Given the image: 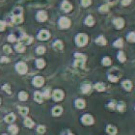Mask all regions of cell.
Instances as JSON below:
<instances>
[{"label":"cell","instance_id":"8","mask_svg":"<svg viewBox=\"0 0 135 135\" xmlns=\"http://www.w3.org/2000/svg\"><path fill=\"white\" fill-rule=\"evenodd\" d=\"M61 8H62V10L65 13H70L71 10H73V5H71V3L69 2L68 0H64L62 2V4H61Z\"/></svg>","mask_w":135,"mask_h":135},{"label":"cell","instance_id":"14","mask_svg":"<svg viewBox=\"0 0 135 135\" xmlns=\"http://www.w3.org/2000/svg\"><path fill=\"white\" fill-rule=\"evenodd\" d=\"M37 18H38L39 21L44 22V21H45V20H47V14L45 11H40L38 13V15H37Z\"/></svg>","mask_w":135,"mask_h":135},{"label":"cell","instance_id":"40","mask_svg":"<svg viewBox=\"0 0 135 135\" xmlns=\"http://www.w3.org/2000/svg\"><path fill=\"white\" fill-rule=\"evenodd\" d=\"M29 112V109L27 107H22V108H20V114L22 116H26L28 114Z\"/></svg>","mask_w":135,"mask_h":135},{"label":"cell","instance_id":"26","mask_svg":"<svg viewBox=\"0 0 135 135\" xmlns=\"http://www.w3.org/2000/svg\"><path fill=\"white\" fill-rule=\"evenodd\" d=\"M91 89H92V87H91V85L90 84H84V85H82V87H81V92L83 94H88L89 92L91 91Z\"/></svg>","mask_w":135,"mask_h":135},{"label":"cell","instance_id":"33","mask_svg":"<svg viewBox=\"0 0 135 135\" xmlns=\"http://www.w3.org/2000/svg\"><path fill=\"white\" fill-rule=\"evenodd\" d=\"M16 50L17 52H23V51L25 50V47H24V45H22V44H17L16 45Z\"/></svg>","mask_w":135,"mask_h":135},{"label":"cell","instance_id":"13","mask_svg":"<svg viewBox=\"0 0 135 135\" xmlns=\"http://www.w3.org/2000/svg\"><path fill=\"white\" fill-rule=\"evenodd\" d=\"M95 22H96V21H95V18H94L93 16H91V15L87 16L86 18H85V20H84L85 25L89 26V27H92V26L95 24Z\"/></svg>","mask_w":135,"mask_h":135},{"label":"cell","instance_id":"44","mask_svg":"<svg viewBox=\"0 0 135 135\" xmlns=\"http://www.w3.org/2000/svg\"><path fill=\"white\" fill-rule=\"evenodd\" d=\"M6 27V22L5 21H2V20H0V31H3Z\"/></svg>","mask_w":135,"mask_h":135},{"label":"cell","instance_id":"46","mask_svg":"<svg viewBox=\"0 0 135 135\" xmlns=\"http://www.w3.org/2000/svg\"><path fill=\"white\" fill-rule=\"evenodd\" d=\"M8 40L10 41V42H15V40H16V38H15L14 35H10V36L8 37Z\"/></svg>","mask_w":135,"mask_h":135},{"label":"cell","instance_id":"4","mask_svg":"<svg viewBox=\"0 0 135 135\" xmlns=\"http://www.w3.org/2000/svg\"><path fill=\"white\" fill-rule=\"evenodd\" d=\"M58 25L61 29H67L71 25V21L69 17H61L58 20Z\"/></svg>","mask_w":135,"mask_h":135},{"label":"cell","instance_id":"20","mask_svg":"<svg viewBox=\"0 0 135 135\" xmlns=\"http://www.w3.org/2000/svg\"><path fill=\"white\" fill-rule=\"evenodd\" d=\"M53 48L55 50H63V48H64V45H63L62 41H60V40H57L55 41L53 44Z\"/></svg>","mask_w":135,"mask_h":135},{"label":"cell","instance_id":"17","mask_svg":"<svg viewBox=\"0 0 135 135\" xmlns=\"http://www.w3.org/2000/svg\"><path fill=\"white\" fill-rule=\"evenodd\" d=\"M113 46L116 48H123V46H124V39L123 38H118L117 40H115L114 42H113Z\"/></svg>","mask_w":135,"mask_h":135},{"label":"cell","instance_id":"39","mask_svg":"<svg viewBox=\"0 0 135 135\" xmlns=\"http://www.w3.org/2000/svg\"><path fill=\"white\" fill-rule=\"evenodd\" d=\"M36 52L38 54H44L45 52V46H42V45H41V46H38Z\"/></svg>","mask_w":135,"mask_h":135},{"label":"cell","instance_id":"43","mask_svg":"<svg viewBox=\"0 0 135 135\" xmlns=\"http://www.w3.org/2000/svg\"><path fill=\"white\" fill-rule=\"evenodd\" d=\"M42 97L45 98V99H48L50 97V94H49V89H45L44 94H42Z\"/></svg>","mask_w":135,"mask_h":135},{"label":"cell","instance_id":"25","mask_svg":"<svg viewBox=\"0 0 135 135\" xmlns=\"http://www.w3.org/2000/svg\"><path fill=\"white\" fill-rule=\"evenodd\" d=\"M34 99L37 102H39V103H42V99H44V97H42V94H41L40 92H35L34 94Z\"/></svg>","mask_w":135,"mask_h":135},{"label":"cell","instance_id":"35","mask_svg":"<svg viewBox=\"0 0 135 135\" xmlns=\"http://www.w3.org/2000/svg\"><path fill=\"white\" fill-rule=\"evenodd\" d=\"M13 21H14L15 23H20L22 22V17L21 16H15L14 17H13Z\"/></svg>","mask_w":135,"mask_h":135},{"label":"cell","instance_id":"6","mask_svg":"<svg viewBox=\"0 0 135 135\" xmlns=\"http://www.w3.org/2000/svg\"><path fill=\"white\" fill-rule=\"evenodd\" d=\"M122 87L124 88V90L127 91V92H131L133 88V84L129 79H124V81L122 82Z\"/></svg>","mask_w":135,"mask_h":135},{"label":"cell","instance_id":"36","mask_svg":"<svg viewBox=\"0 0 135 135\" xmlns=\"http://www.w3.org/2000/svg\"><path fill=\"white\" fill-rule=\"evenodd\" d=\"M92 4V0H81V5L82 7H89Z\"/></svg>","mask_w":135,"mask_h":135},{"label":"cell","instance_id":"23","mask_svg":"<svg viewBox=\"0 0 135 135\" xmlns=\"http://www.w3.org/2000/svg\"><path fill=\"white\" fill-rule=\"evenodd\" d=\"M63 112V108L61 106H55L52 109V115L53 116H60Z\"/></svg>","mask_w":135,"mask_h":135},{"label":"cell","instance_id":"49","mask_svg":"<svg viewBox=\"0 0 135 135\" xmlns=\"http://www.w3.org/2000/svg\"><path fill=\"white\" fill-rule=\"evenodd\" d=\"M2 135H7V134H2Z\"/></svg>","mask_w":135,"mask_h":135},{"label":"cell","instance_id":"37","mask_svg":"<svg viewBox=\"0 0 135 135\" xmlns=\"http://www.w3.org/2000/svg\"><path fill=\"white\" fill-rule=\"evenodd\" d=\"M132 3V0H121V5L123 7H127Z\"/></svg>","mask_w":135,"mask_h":135},{"label":"cell","instance_id":"9","mask_svg":"<svg viewBox=\"0 0 135 135\" xmlns=\"http://www.w3.org/2000/svg\"><path fill=\"white\" fill-rule=\"evenodd\" d=\"M16 69H17V71L20 73H21V74H24V73H26V71H27V66H26L25 63H23V62L17 63V66H16Z\"/></svg>","mask_w":135,"mask_h":135},{"label":"cell","instance_id":"7","mask_svg":"<svg viewBox=\"0 0 135 135\" xmlns=\"http://www.w3.org/2000/svg\"><path fill=\"white\" fill-rule=\"evenodd\" d=\"M52 98L55 101H61L64 99V92L62 90H55L52 94Z\"/></svg>","mask_w":135,"mask_h":135},{"label":"cell","instance_id":"27","mask_svg":"<svg viewBox=\"0 0 135 135\" xmlns=\"http://www.w3.org/2000/svg\"><path fill=\"white\" fill-rule=\"evenodd\" d=\"M15 119H16V117H15L14 114H9V115H7L5 117V122L11 124V123H13V122L15 121Z\"/></svg>","mask_w":135,"mask_h":135},{"label":"cell","instance_id":"12","mask_svg":"<svg viewBox=\"0 0 135 135\" xmlns=\"http://www.w3.org/2000/svg\"><path fill=\"white\" fill-rule=\"evenodd\" d=\"M117 59L120 63H124L127 61V55L124 53V51L123 50H119L118 53H117Z\"/></svg>","mask_w":135,"mask_h":135},{"label":"cell","instance_id":"41","mask_svg":"<svg viewBox=\"0 0 135 135\" xmlns=\"http://www.w3.org/2000/svg\"><path fill=\"white\" fill-rule=\"evenodd\" d=\"M116 106H117V102H116V101H114V100L108 103V107H109L110 109H112V110L116 109Z\"/></svg>","mask_w":135,"mask_h":135},{"label":"cell","instance_id":"47","mask_svg":"<svg viewBox=\"0 0 135 135\" xmlns=\"http://www.w3.org/2000/svg\"><path fill=\"white\" fill-rule=\"evenodd\" d=\"M68 135H74V134H73V133H68Z\"/></svg>","mask_w":135,"mask_h":135},{"label":"cell","instance_id":"45","mask_svg":"<svg viewBox=\"0 0 135 135\" xmlns=\"http://www.w3.org/2000/svg\"><path fill=\"white\" fill-rule=\"evenodd\" d=\"M4 51L6 53H10L11 52V47L9 45H4Z\"/></svg>","mask_w":135,"mask_h":135},{"label":"cell","instance_id":"18","mask_svg":"<svg viewBox=\"0 0 135 135\" xmlns=\"http://www.w3.org/2000/svg\"><path fill=\"white\" fill-rule=\"evenodd\" d=\"M74 104H75V107L78 108V109H83L86 106V103H85V100L82 99H77L74 101Z\"/></svg>","mask_w":135,"mask_h":135},{"label":"cell","instance_id":"28","mask_svg":"<svg viewBox=\"0 0 135 135\" xmlns=\"http://www.w3.org/2000/svg\"><path fill=\"white\" fill-rule=\"evenodd\" d=\"M99 10L100 13H102V14L107 13V12L109 11V5H108V4H103V5H101L100 7H99Z\"/></svg>","mask_w":135,"mask_h":135},{"label":"cell","instance_id":"22","mask_svg":"<svg viewBox=\"0 0 135 135\" xmlns=\"http://www.w3.org/2000/svg\"><path fill=\"white\" fill-rule=\"evenodd\" d=\"M101 64H102L104 67H109V66H111V64H112V60L110 59V57L105 56L101 60Z\"/></svg>","mask_w":135,"mask_h":135},{"label":"cell","instance_id":"2","mask_svg":"<svg viewBox=\"0 0 135 135\" xmlns=\"http://www.w3.org/2000/svg\"><path fill=\"white\" fill-rule=\"evenodd\" d=\"M88 41H89V37L85 33H79L75 37V44L79 47L85 46L88 44Z\"/></svg>","mask_w":135,"mask_h":135},{"label":"cell","instance_id":"42","mask_svg":"<svg viewBox=\"0 0 135 135\" xmlns=\"http://www.w3.org/2000/svg\"><path fill=\"white\" fill-rule=\"evenodd\" d=\"M37 131L40 133V134H42V133L45 132V127L44 126H39L38 128H37Z\"/></svg>","mask_w":135,"mask_h":135},{"label":"cell","instance_id":"15","mask_svg":"<svg viewBox=\"0 0 135 135\" xmlns=\"http://www.w3.org/2000/svg\"><path fill=\"white\" fill-rule=\"evenodd\" d=\"M106 132L110 135H116L118 132V129H117V127L112 126V124H108L106 127Z\"/></svg>","mask_w":135,"mask_h":135},{"label":"cell","instance_id":"38","mask_svg":"<svg viewBox=\"0 0 135 135\" xmlns=\"http://www.w3.org/2000/svg\"><path fill=\"white\" fill-rule=\"evenodd\" d=\"M21 40H22L23 42H25V44H27V45H29V44H31L32 41H33V39L32 38H30V37H27V36H24L21 38Z\"/></svg>","mask_w":135,"mask_h":135},{"label":"cell","instance_id":"32","mask_svg":"<svg viewBox=\"0 0 135 135\" xmlns=\"http://www.w3.org/2000/svg\"><path fill=\"white\" fill-rule=\"evenodd\" d=\"M24 124H25L27 127H32L34 126V122L32 121L31 119L26 118L25 120H24Z\"/></svg>","mask_w":135,"mask_h":135},{"label":"cell","instance_id":"11","mask_svg":"<svg viewBox=\"0 0 135 135\" xmlns=\"http://www.w3.org/2000/svg\"><path fill=\"white\" fill-rule=\"evenodd\" d=\"M45 83V79L42 76H36L34 77L33 79V84L36 86V87H42V85Z\"/></svg>","mask_w":135,"mask_h":135},{"label":"cell","instance_id":"34","mask_svg":"<svg viewBox=\"0 0 135 135\" xmlns=\"http://www.w3.org/2000/svg\"><path fill=\"white\" fill-rule=\"evenodd\" d=\"M9 131H10V133H12V134H17V131H18V129H17V126H11V127H9Z\"/></svg>","mask_w":135,"mask_h":135},{"label":"cell","instance_id":"21","mask_svg":"<svg viewBox=\"0 0 135 135\" xmlns=\"http://www.w3.org/2000/svg\"><path fill=\"white\" fill-rule=\"evenodd\" d=\"M116 109L118 110L119 112L124 113V111H126V109H127V105H126V103H124V101H120V102H118V103H117Z\"/></svg>","mask_w":135,"mask_h":135},{"label":"cell","instance_id":"1","mask_svg":"<svg viewBox=\"0 0 135 135\" xmlns=\"http://www.w3.org/2000/svg\"><path fill=\"white\" fill-rule=\"evenodd\" d=\"M87 61V57L83 53L76 52L74 53V66L79 68H84L85 63Z\"/></svg>","mask_w":135,"mask_h":135},{"label":"cell","instance_id":"10","mask_svg":"<svg viewBox=\"0 0 135 135\" xmlns=\"http://www.w3.org/2000/svg\"><path fill=\"white\" fill-rule=\"evenodd\" d=\"M49 38H50V33L47 30H42V31H40L39 35H38V39L42 40V41L48 40Z\"/></svg>","mask_w":135,"mask_h":135},{"label":"cell","instance_id":"31","mask_svg":"<svg viewBox=\"0 0 135 135\" xmlns=\"http://www.w3.org/2000/svg\"><path fill=\"white\" fill-rule=\"evenodd\" d=\"M36 65H37V67L39 68V69H42V68L45 66V60H44V59H38L36 61Z\"/></svg>","mask_w":135,"mask_h":135},{"label":"cell","instance_id":"24","mask_svg":"<svg viewBox=\"0 0 135 135\" xmlns=\"http://www.w3.org/2000/svg\"><path fill=\"white\" fill-rule=\"evenodd\" d=\"M95 89H96L98 92H104L105 91V85L101 82H98L95 84Z\"/></svg>","mask_w":135,"mask_h":135},{"label":"cell","instance_id":"16","mask_svg":"<svg viewBox=\"0 0 135 135\" xmlns=\"http://www.w3.org/2000/svg\"><path fill=\"white\" fill-rule=\"evenodd\" d=\"M126 39L130 44H135V31H129L127 34Z\"/></svg>","mask_w":135,"mask_h":135},{"label":"cell","instance_id":"29","mask_svg":"<svg viewBox=\"0 0 135 135\" xmlns=\"http://www.w3.org/2000/svg\"><path fill=\"white\" fill-rule=\"evenodd\" d=\"M108 80L111 82H113V83H116V82L119 81V76L118 75H113L112 73H110V74H108Z\"/></svg>","mask_w":135,"mask_h":135},{"label":"cell","instance_id":"48","mask_svg":"<svg viewBox=\"0 0 135 135\" xmlns=\"http://www.w3.org/2000/svg\"><path fill=\"white\" fill-rule=\"evenodd\" d=\"M0 103H1V99H0Z\"/></svg>","mask_w":135,"mask_h":135},{"label":"cell","instance_id":"5","mask_svg":"<svg viewBox=\"0 0 135 135\" xmlns=\"http://www.w3.org/2000/svg\"><path fill=\"white\" fill-rule=\"evenodd\" d=\"M81 122L82 124H85V126H91L95 123V120L90 114H85L81 117Z\"/></svg>","mask_w":135,"mask_h":135},{"label":"cell","instance_id":"3","mask_svg":"<svg viewBox=\"0 0 135 135\" xmlns=\"http://www.w3.org/2000/svg\"><path fill=\"white\" fill-rule=\"evenodd\" d=\"M112 23H113V25H114V27H115L117 30H122V29L124 27V25H126V20H124L123 17H118L113 18Z\"/></svg>","mask_w":135,"mask_h":135},{"label":"cell","instance_id":"19","mask_svg":"<svg viewBox=\"0 0 135 135\" xmlns=\"http://www.w3.org/2000/svg\"><path fill=\"white\" fill-rule=\"evenodd\" d=\"M96 44L98 45H107V41L105 39V37L100 35L96 39Z\"/></svg>","mask_w":135,"mask_h":135},{"label":"cell","instance_id":"30","mask_svg":"<svg viewBox=\"0 0 135 135\" xmlns=\"http://www.w3.org/2000/svg\"><path fill=\"white\" fill-rule=\"evenodd\" d=\"M18 99L21 101H25L26 99H28V95H27L25 92H20V93L18 94Z\"/></svg>","mask_w":135,"mask_h":135}]
</instances>
